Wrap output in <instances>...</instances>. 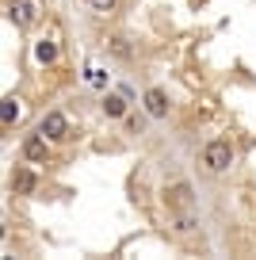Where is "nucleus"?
Wrapping results in <instances>:
<instances>
[{"mask_svg": "<svg viewBox=\"0 0 256 260\" xmlns=\"http://www.w3.org/2000/svg\"><path fill=\"white\" fill-rule=\"evenodd\" d=\"M50 146H54V142H50L46 134H31V138L23 142V157H27V161H35V165H42L50 157Z\"/></svg>", "mask_w": 256, "mask_h": 260, "instance_id": "423d86ee", "label": "nucleus"}, {"mask_svg": "<svg viewBox=\"0 0 256 260\" xmlns=\"http://www.w3.org/2000/svg\"><path fill=\"white\" fill-rule=\"evenodd\" d=\"M165 207L172 214H180V211H195V191H191V184L187 180H176V184H168L165 187Z\"/></svg>", "mask_w": 256, "mask_h": 260, "instance_id": "7ed1b4c3", "label": "nucleus"}, {"mask_svg": "<svg viewBox=\"0 0 256 260\" xmlns=\"http://www.w3.org/2000/svg\"><path fill=\"white\" fill-rule=\"evenodd\" d=\"M195 226H199V218H195V211H180V214H176V230H180V234H191Z\"/></svg>", "mask_w": 256, "mask_h": 260, "instance_id": "f8f14e48", "label": "nucleus"}, {"mask_svg": "<svg viewBox=\"0 0 256 260\" xmlns=\"http://www.w3.org/2000/svg\"><path fill=\"white\" fill-rule=\"evenodd\" d=\"M19 115H23V107H19V100H16V96H4V100H0V122H4V130L16 126Z\"/></svg>", "mask_w": 256, "mask_h": 260, "instance_id": "1a4fd4ad", "label": "nucleus"}, {"mask_svg": "<svg viewBox=\"0 0 256 260\" xmlns=\"http://www.w3.org/2000/svg\"><path fill=\"white\" fill-rule=\"evenodd\" d=\"M39 134H46L50 142H65L69 138V119H65V111H46L39 119Z\"/></svg>", "mask_w": 256, "mask_h": 260, "instance_id": "20e7f679", "label": "nucleus"}, {"mask_svg": "<svg viewBox=\"0 0 256 260\" xmlns=\"http://www.w3.org/2000/svg\"><path fill=\"white\" fill-rule=\"evenodd\" d=\"M126 92H107L104 104H100V111H104V119H122L126 115Z\"/></svg>", "mask_w": 256, "mask_h": 260, "instance_id": "0eeeda50", "label": "nucleus"}, {"mask_svg": "<svg viewBox=\"0 0 256 260\" xmlns=\"http://www.w3.org/2000/svg\"><path fill=\"white\" fill-rule=\"evenodd\" d=\"M142 107H145V115L149 119H168V111H172V104H168V92L165 88H145V96H142Z\"/></svg>", "mask_w": 256, "mask_h": 260, "instance_id": "39448f33", "label": "nucleus"}, {"mask_svg": "<svg viewBox=\"0 0 256 260\" xmlns=\"http://www.w3.org/2000/svg\"><path fill=\"white\" fill-rule=\"evenodd\" d=\"M88 8L100 12V16H111V12L119 8V0H88Z\"/></svg>", "mask_w": 256, "mask_h": 260, "instance_id": "ddd939ff", "label": "nucleus"}, {"mask_svg": "<svg viewBox=\"0 0 256 260\" xmlns=\"http://www.w3.org/2000/svg\"><path fill=\"white\" fill-rule=\"evenodd\" d=\"M104 46H107V54H111V57H119V61H130V57H134V46H130V42L122 39V35H111V39H107Z\"/></svg>", "mask_w": 256, "mask_h": 260, "instance_id": "9d476101", "label": "nucleus"}, {"mask_svg": "<svg viewBox=\"0 0 256 260\" xmlns=\"http://www.w3.org/2000/svg\"><path fill=\"white\" fill-rule=\"evenodd\" d=\"M35 61L39 65H54L57 61V42L54 39H39L35 42Z\"/></svg>", "mask_w": 256, "mask_h": 260, "instance_id": "9b49d317", "label": "nucleus"}, {"mask_svg": "<svg viewBox=\"0 0 256 260\" xmlns=\"http://www.w3.org/2000/svg\"><path fill=\"white\" fill-rule=\"evenodd\" d=\"M12 191L16 195H35L39 191V176H35L31 169H16L12 172Z\"/></svg>", "mask_w": 256, "mask_h": 260, "instance_id": "6e6552de", "label": "nucleus"}, {"mask_svg": "<svg viewBox=\"0 0 256 260\" xmlns=\"http://www.w3.org/2000/svg\"><path fill=\"white\" fill-rule=\"evenodd\" d=\"M126 130H130V134H142L145 122H142V119H126Z\"/></svg>", "mask_w": 256, "mask_h": 260, "instance_id": "4468645a", "label": "nucleus"}, {"mask_svg": "<svg viewBox=\"0 0 256 260\" xmlns=\"http://www.w3.org/2000/svg\"><path fill=\"white\" fill-rule=\"evenodd\" d=\"M233 146L226 138H210L207 146H203V169L207 172H214V176H222V172H230L233 169Z\"/></svg>", "mask_w": 256, "mask_h": 260, "instance_id": "f257e3e1", "label": "nucleus"}, {"mask_svg": "<svg viewBox=\"0 0 256 260\" xmlns=\"http://www.w3.org/2000/svg\"><path fill=\"white\" fill-rule=\"evenodd\" d=\"M8 19L19 27V31L35 27L42 19V0H12V4H8Z\"/></svg>", "mask_w": 256, "mask_h": 260, "instance_id": "f03ea898", "label": "nucleus"}]
</instances>
